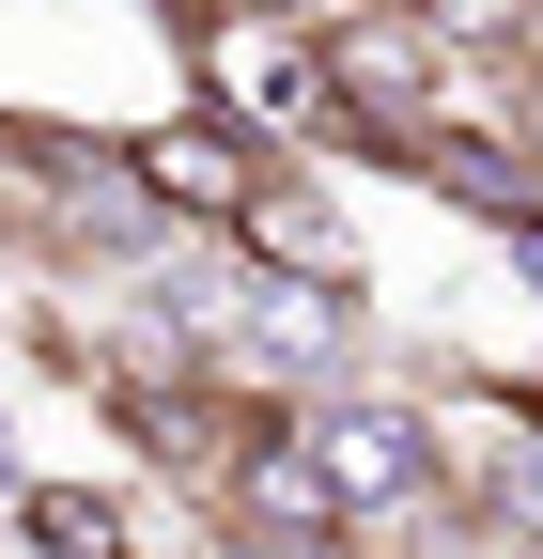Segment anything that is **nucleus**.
I'll use <instances>...</instances> for the list:
<instances>
[{
    "instance_id": "nucleus-1",
    "label": "nucleus",
    "mask_w": 543,
    "mask_h": 559,
    "mask_svg": "<svg viewBox=\"0 0 543 559\" xmlns=\"http://www.w3.org/2000/svg\"><path fill=\"white\" fill-rule=\"evenodd\" d=\"M311 466H326V498H342V544H388V528H420L450 498V451H435V419L403 404V389L311 404Z\"/></svg>"
},
{
    "instance_id": "nucleus-7",
    "label": "nucleus",
    "mask_w": 543,
    "mask_h": 559,
    "mask_svg": "<svg viewBox=\"0 0 543 559\" xmlns=\"http://www.w3.org/2000/svg\"><path fill=\"white\" fill-rule=\"evenodd\" d=\"M233 16H249V32H326L342 0H233Z\"/></svg>"
},
{
    "instance_id": "nucleus-6",
    "label": "nucleus",
    "mask_w": 543,
    "mask_h": 559,
    "mask_svg": "<svg viewBox=\"0 0 543 559\" xmlns=\"http://www.w3.org/2000/svg\"><path fill=\"white\" fill-rule=\"evenodd\" d=\"M16 559H141V528H124L109 481H32L16 498Z\"/></svg>"
},
{
    "instance_id": "nucleus-4",
    "label": "nucleus",
    "mask_w": 543,
    "mask_h": 559,
    "mask_svg": "<svg viewBox=\"0 0 543 559\" xmlns=\"http://www.w3.org/2000/svg\"><path fill=\"white\" fill-rule=\"evenodd\" d=\"M264 171H280V156H264V124H218V109H171V124L124 140V187H141L171 234H233V202H249Z\"/></svg>"
},
{
    "instance_id": "nucleus-8",
    "label": "nucleus",
    "mask_w": 543,
    "mask_h": 559,
    "mask_svg": "<svg viewBox=\"0 0 543 559\" xmlns=\"http://www.w3.org/2000/svg\"><path fill=\"white\" fill-rule=\"evenodd\" d=\"M497 559H543V528H512V544H497Z\"/></svg>"
},
{
    "instance_id": "nucleus-5",
    "label": "nucleus",
    "mask_w": 543,
    "mask_h": 559,
    "mask_svg": "<svg viewBox=\"0 0 543 559\" xmlns=\"http://www.w3.org/2000/svg\"><path fill=\"white\" fill-rule=\"evenodd\" d=\"M218 249H249V264H326V280H358V249H342V202H326L311 171H264L249 202H233V234Z\"/></svg>"
},
{
    "instance_id": "nucleus-3",
    "label": "nucleus",
    "mask_w": 543,
    "mask_h": 559,
    "mask_svg": "<svg viewBox=\"0 0 543 559\" xmlns=\"http://www.w3.org/2000/svg\"><path fill=\"white\" fill-rule=\"evenodd\" d=\"M218 358H233V373H358V280H326V264H249V249H233Z\"/></svg>"
},
{
    "instance_id": "nucleus-2",
    "label": "nucleus",
    "mask_w": 543,
    "mask_h": 559,
    "mask_svg": "<svg viewBox=\"0 0 543 559\" xmlns=\"http://www.w3.org/2000/svg\"><path fill=\"white\" fill-rule=\"evenodd\" d=\"M311 109L342 124H435L450 109V47L420 0H342V16L311 32Z\"/></svg>"
}]
</instances>
